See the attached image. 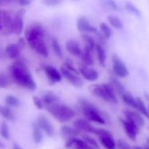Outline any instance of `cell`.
I'll use <instances>...</instances> for the list:
<instances>
[{"mask_svg": "<svg viewBox=\"0 0 149 149\" xmlns=\"http://www.w3.org/2000/svg\"><path fill=\"white\" fill-rule=\"evenodd\" d=\"M10 74L13 81L19 86L27 89L29 91H34L37 88L36 83L27 66L21 61H18L13 63L10 68Z\"/></svg>", "mask_w": 149, "mask_h": 149, "instance_id": "cell-1", "label": "cell"}, {"mask_svg": "<svg viewBox=\"0 0 149 149\" xmlns=\"http://www.w3.org/2000/svg\"><path fill=\"white\" fill-rule=\"evenodd\" d=\"M44 29L41 24H32L26 32V39L30 47L43 57L48 56V50L44 42Z\"/></svg>", "mask_w": 149, "mask_h": 149, "instance_id": "cell-2", "label": "cell"}, {"mask_svg": "<svg viewBox=\"0 0 149 149\" xmlns=\"http://www.w3.org/2000/svg\"><path fill=\"white\" fill-rule=\"evenodd\" d=\"M47 111L60 123H66L76 116V111L66 104L59 102L47 105Z\"/></svg>", "mask_w": 149, "mask_h": 149, "instance_id": "cell-3", "label": "cell"}, {"mask_svg": "<svg viewBox=\"0 0 149 149\" xmlns=\"http://www.w3.org/2000/svg\"><path fill=\"white\" fill-rule=\"evenodd\" d=\"M78 104L80 111H82L83 115L85 117L87 120L101 125L105 124L104 118L101 114L100 111L94 104H92L85 99H80L78 101Z\"/></svg>", "mask_w": 149, "mask_h": 149, "instance_id": "cell-4", "label": "cell"}, {"mask_svg": "<svg viewBox=\"0 0 149 149\" xmlns=\"http://www.w3.org/2000/svg\"><path fill=\"white\" fill-rule=\"evenodd\" d=\"M73 126L77 127L78 130H80L81 132H84L85 133H92V134H96V135H99L102 128H97L95 126H93L89 120L86 119H83V118H78L77 120H74L73 122Z\"/></svg>", "mask_w": 149, "mask_h": 149, "instance_id": "cell-5", "label": "cell"}, {"mask_svg": "<svg viewBox=\"0 0 149 149\" xmlns=\"http://www.w3.org/2000/svg\"><path fill=\"white\" fill-rule=\"evenodd\" d=\"M112 68L114 74L118 77L125 78L129 74L128 68H126L125 62L117 54L112 55Z\"/></svg>", "mask_w": 149, "mask_h": 149, "instance_id": "cell-6", "label": "cell"}, {"mask_svg": "<svg viewBox=\"0 0 149 149\" xmlns=\"http://www.w3.org/2000/svg\"><path fill=\"white\" fill-rule=\"evenodd\" d=\"M1 25L5 34H11L14 32V19L7 11L1 12Z\"/></svg>", "mask_w": 149, "mask_h": 149, "instance_id": "cell-7", "label": "cell"}, {"mask_svg": "<svg viewBox=\"0 0 149 149\" xmlns=\"http://www.w3.org/2000/svg\"><path fill=\"white\" fill-rule=\"evenodd\" d=\"M99 141L104 149H116L117 143L115 142L112 134L107 130L102 129L99 133Z\"/></svg>", "mask_w": 149, "mask_h": 149, "instance_id": "cell-8", "label": "cell"}, {"mask_svg": "<svg viewBox=\"0 0 149 149\" xmlns=\"http://www.w3.org/2000/svg\"><path fill=\"white\" fill-rule=\"evenodd\" d=\"M61 74L66 78V80L68 81L73 86H74V87H82L84 85V80L78 76L77 74L68 70L64 66H62L61 68Z\"/></svg>", "mask_w": 149, "mask_h": 149, "instance_id": "cell-9", "label": "cell"}, {"mask_svg": "<svg viewBox=\"0 0 149 149\" xmlns=\"http://www.w3.org/2000/svg\"><path fill=\"white\" fill-rule=\"evenodd\" d=\"M121 122H122L124 130H125L126 135L128 136V138L132 141H136L137 135L139 132V127L127 118L121 119Z\"/></svg>", "mask_w": 149, "mask_h": 149, "instance_id": "cell-10", "label": "cell"}, {"mask_svg": "<svg viewBox=\"0 0 149 149\" xmlns=\"http://www.w3.org/2000/svg\"><path fill=\"white\" fill-rule=\"evenodd\" d=\"M77 26L79 32H81L82 33H94V34H98V31L96 27L91 26L89 20L85 18V17H80L77 19Z\"/></svg>", "mask_w": 149, "mask_h": 149, "instance_id": "cell-11", "label": "cell"}, {"mask_svg": "<svg viewBox=\"0 0 149 149\" xmlns=\"http://www.w3.org/2000/svg\"><path fill=\"white\" fill-rule=\"evenodd\" d=\"M43 70L46 74L47 77L48 78L49 82L52 84L61 81V79H62L61 74L54 67L50 66V65H46V66H44Z\"/></svg>", "mask_w": 149, "mask_h": 149, "instance_id": "cell-12", "label": "cell"}, {"mask_svg": "<svg viewBox=\"0 0 149 149\" xmlns=\"http://www.w3.org/2000/svg\"><path fill=\"white\" fill-rule=\"evenodd\" d=\"M37 124L41 128V130L49 137H52L54 134V128L52 125V123L49 121V119L45 117L44 115L38 116L37 118Z\"/></svg>", "mask_w": 149, "mask_h": 149, "instance_id": "cell-13", "label": "cell"}, {"mask_svg": "<svg viewBox=\"0 0 149 149\" xmlns=\"http://www.w3.org/2000/svg\"><path fill=\"white\" fill-rule=\"evenodd\" d=\"M26 13L25 9L19 10L14 17V32L16 35H19L22 33L24 29V16Z\"/></svg>", "mask_w": 149, "mask_h": 149, "instance_id": "cell-14", "label": "cell"}, {"mask_svg": "<svg viewBox=\"0 0 149 149\" xmlns=\"http://www.w3.org/2000/svg\"><path fill=\"white\" fill-rule=\"evenodd\" d=\"M125 118L131 120L132 122H133L136 125H138L139 128L142 127L145 125V120L143 118V117L141 116L142 114L139 112H137L135 111H130V110H125Z\"/></svg>", "mask_w": 149, "mask_h": 149, "instance_id": "cell-15", "label": "cell"}, {"mask_svg": "<svg viewBox=\"0 0 149 149\" xmlns=\"http://www.w3.org/2000/svg\"><path fill=\"white\" fill-rule=\"evenodd\" d=\"M79 72L81 73V74L83 76V77L90 82H95L97 80L98 78V73L97 71H96L95 69L90 68L88 67H81L79 68Z\"/></svg>", "mask_w": 149, "mask_h": 149, "instance_id": "cell-16", "label": "cell"}, {"mask_svg": "<svg viewBox=\"0 0 149 149\" xmlns=\"http://www.w3.org/2000/svg\"><path fill=\"white\" fill-rule=\"evenodd\" d=\"M91 93L97 97H99L101 98L102 100L105 101V102H108V103H111L110 101V98L107 95V92L104 87L103 84H95L91 87Z\"/></svg>", "mask_w": 149, "mask_h": 149, "instance_id": "cell-17", "label": "cell"}, {"mask_svg": "<svg viewBox=\"0 0 149 149\" xmlns=\"http://www.w3.org/2000/svg\"><path fill=\"white\" fill-rule=\"evenodd\" d=\"M66 49L67 51L74 55V56H77L79 57L82 55V49L79 46V44L76 41V40H69L66 42Z\"/></svg>", "mask_w": 149, "mask_h": 149, "instance_id": "cell-18", "label": "cell"}, {"mask_svg": "<svg viewBox=\"0 0 149 149\" xmlns=\"http://www.w3.org/2000/svg\"><path fill=\"white\" fill-rule=\"evenodd\" d=\"M61 135L68 139L70 138H77L81 131L74 126L71 127L69 125H62L61 128Z\"/></svg>", "mask_w": 149, "mask_h": 149, "instance_id": "cell-19", "label": "cell"}, {"mask_svg": "<svg viewBox=\"0 0 149 149\" xmlns=\"http://www.w3.org/2000/svg\"><path fill=\"white\" fill-rule=\"evenodd\" d=\"M7 56L11 59H16L20 55V47L17 44L11 43L8 44L5 49Z\"/></svg>", "mask_w": 149, "mask_h": 149, "instance_id": "cell-20", "label": "cell"}, {"mask_svg": "<svg viewBox=\"0 0 149 149\" xmlns=\"http://www.w3.org/2000/svg\"><path fill=\"white\" fill-rule=\"evenodd\" d=\"M121 97H122L123 101H124L127 105H129L130 107H132V108H133V109H135V110H137V109H138L137 98H134L131 93H129V92L125 91V92Z\"/></svg>", "mask_w": 149, "mask_h": 149, "instance_id": "cell-21", "label": "cell"}, {"mask_svg": "<svg viewBox=\"0 0 149 149\" xmlns=\"http://www.w3.org/2000/svg\"><path fill=\"white\" fill-rule=\"evenodd\" d=\"M71 147H74V149H95L90 144H88L84 139H80L77 138L74 139Z\"/></svg>", "mask_w": 149, "mask_h": 149, "instance_id": "cell-22", "label": "cell"}, {"mask_svg": "<svg viewBox=\"0 0 149 149\" xmlns=\"http://www.w3.org/2000/svg\"><path fill=\"white\" fill-rule=\"evenodd\" d=\"M81 58H82L84 63L86 65H93L94 64V60L92 57V50L89 49L86 47H84V51L82 52Z\"/></svg>", "mask_w": 149, "mask_h": 149, "instance_id": "cell-23", "label": "cell"}, {"mask_svg": "<svg viewBox=\"0 0 149 149\" xmlns=\"http://www.w3.org/2000/svg\"><path fill=\"white\" fill-rule=\"evenodd\" d=\"M0 115H1L4 118L9 120V121H14L15 120V115L13 112V111L7 107L0 104Z\"/></svg>", "mask_w": 149, "mask_h": 149, "instance_id": "cell-24", "label": "cell"}, {"mask_svg": "<svg viewBox=\"0 0 149 149\" xmlns=\"http://www.w3.org/2000/svg\"><path fill=\"white\" fill-rule=\"evenodd\" d=\"M96 50H97V54L98 61H99L100 65L104 67L105 64V61H106V54H105V50L101 43H97L96 45Z\"/></svg>", "mask_w": 149, "mask_h": 149, "instance_id": "cell-25", "label": "cell"}, {"mask_svg": "<svg viewBox=\"0 0 149 149\" xmlns=\"http://www.w3.org/2000/svg\"><path fill=\"white\" fill-rule=\"evenodd\" d=\"M110 84L112 86V88L114 89V91L117 94L122 96L125 92V87L123 86V84L118 80H117L116 78H111L110 79Z\"/></svg>", "mask_w": 149, "mask_h": 149, "instance_id": "cell-26", "label": "cell"}, {"mask_svg": "<svg viewBox=\"0 0 149 149\" xmlns=\"http://www.w3.org/2000/svg\"><path fill=\"white\" fill-rule=\"evenodd\" d=\"M33 138L36 144H40L43 139L42 130L38 124H34L33 127Z\"/></svg>", "mask_w": 149, "mask_h": 149, "instance_id": "cell-27", "label": "cell"}, {"mask_svg": "<svg viewBox=\"0 0 149 149\" xmlns=\"http://www.w3.org/2000/svg\"><path fill=\"white\" fill-rule=\"evenodd\" d=\"M42 101L47 106V105L54 104L56 102H59V99H58V97L55 94H54L53 92H48V93H47V94H45L43 96Z\"/></svg>", "mask_w": 149, "mask_h": 149, "instance_id": "cell-28", "label": "cell"}, {"mask_svg": "<svg viewBox=\"0 0 149 149\" xmlns=\"http://www.w3.org/2000/svg\"><path fill=\"white\" fill-rule=\"evenodd\" d=\"M82 39L85 41V43H86V47H88L89 49H91V50H92L93 51V49H94V47H96V42H95V40H94V38L91 36V35H90L89 33H83L82 34Z\"/></svg>", "mask_w": 149, "mask_h": 149, "instance_id": "cell-29", "label": "cell"}, {"mask_svg": "<svg viewBox=\"0 0 149 149\" xmlns=\"http://www.w3.org/2000/svg\"><path fill=\"white\" fill-rule=\"evenodd\" d=\"M137 103H138V109H137V110H138L143 116H145L146 118H149V110L146 108V106L145 103L143 102V100H142L141 98L138 97V98H137Z\"/></svg>", "mask_w": 149, "mask_h": 149, "instance_id": "cell-30", "label": "cell"}, {"mask_svg": "<svg viewBox=\"0 0 149 149\" xmlns=\"http://www.w3.org/2000/svg\"><path fill=\"white\" fill-rule=\"evenodd\" d=\"M125 9H126L130 13L133 14L134 16H136V17H138V18H141V13H140V11H139L133 4H132L131 2H126V3L125 4Z\"/></svg>", "mask_w": 149, "mask_h": 149, "instance_id": "cell-31", "label": "cell"}, {"mask_svg": "<svg viewBox=\"0 0 149 149\" xmlns=\"http://www.w3.org/2000/svg\"><path fill=\"white\" fill-rule=\"evenodd\" d=\"M108 20H109V23L111 24V26H113L114 28H116V29H123V27H124L123 23L121 22V20L118 18H117L115 16H109Z\"/></svg>", "mask_w": 149, "mask_h": 149, "instance_id": "cell-32", "label": "cell"}, {"mask_svg": "<svg viewBox=\"0 0 149 149\" xmlns=\"http://www.w3.org/2000/svg\"><path fill=\"white\" fill-rule=\"evenodd\" d=\"M6 104L8 106H12V107H18L20 104V102L19 100V98H17L15 96L13 95H8L6 97Z\"/></svg>", "mask_w": 149, "mask_h": 149, "instance_id": "cell-33", "label": "cell"}, {"mask_svg": "<svg viewBox=\"0 0 149 149\" xmlns=\"http://www.w3.org/2000/svg\"><path fill=\"white\" fill-rule=\"evenodd\" d=\"M83 139H84L88 144H90L92 147H94L95 149H101V148H100V146H99V144L97 142V140H96L94 138H92L91 136H90L88 133L83 134Z\"/></svg>", "mask_w": 149, "mask_h": 149, "instance_id": "cell-34", "label": "cell"}, {"mask_svg": "<svg viewBox=\"0 0 149 149\" xmlns=\"http://www.w3.org/2000/svg\"><path fill=\"white\" fill-rule=\"evenodd\" d=\"M52 47L55 53V54L59 57V58H62V50H61V47L59 43V41L56 39H53L52 40Z\"/></svg>", "mask_w": 149, "mask_h": 149, "instance_id": "cell-35", "label": "cell"}, {"mask_svg": "<svg viewBox=\"0 0 149 149\" xmlns=\"http://www.w3.org/2000/svg\"><path fill=\"white\" fill-rule=\"evenodd\" d=\"M99 27H100V31H101L103 36L106 39H109L111 35V30L109 27V26L106 23H101Z\"/></svg>", "mask_w": 149, "mask_h": 149, "instance_id": "cell-36", "label": "cell"}, {"mask_svg": "<svg viewBox=\"0 0 149 149\" xmlns=\"http://www.w3.org/2000/svg\"><path fill=\"white\" fill-rule=\"evenodd\" d=\"M0 134L1 136L6 139H10V132H9V127L6 122H3L1 125V127H0Z\"/></svg>", "mask_w": 149, "mask_h": 149, "instance_id": "cell-37", "label": "cell"}, {"mask_svg": "<svg viewBox=\"0 0 149 149\" xmlns=\"http://www.w3.org/2000/svg\"><path fill=\"white\" fill-rule=\"evenodd\" d=\"M102 3L104 4V6L110 8L112 11H118V4L114 1V0H102Z\"/></svg>", "mask_w": 149, "mask_h": 149, "instance_id": "cell-38", "label": "cell"}, {"mask_svg": "<svg viewBox=\"0 0 149 149\" xmlns=\"http://www.w3.org/2000/svg\"><path fill=\"white\" fill-rule=\"evenodd\" d=\"M10 85V80L5 74L0 73V88L5 89Z\"/></svg>", "mask_w": 149, "mask_h": 149, "instance_id": "cell-39", "label": "cell"}, {"mask_svg": "<svg viewBox=\"0 0 149 149\" xmlns=\"http://www.w3.org/2000/svg\"><path fill=\"white\" fill-rule=\"evenodd\" d=\"M117 147L118 149H133L127 142L123 139H118L117 141Z\"/></svg>", "mask_w": 149, "mask_h": 149, "instance_id": "cell-40", "label": "cell"}, {"mask_svg": "<svg viewBox=\"0 0 149 149\" xmlns=\"http://www.w3.org/2000/svg\"><path fill=\"white\" fill-rule=\"evenodd\" d=\"M33 104H34V105L36 106L37 109H39V110L43 109V104L44 103H43L42 99H40V97L34 96V97H33Z\"/></svg>", "mask_w": 149, "mask_h": 149, "instance_id": "cell-41", "label": "cell"}, {"mask_svg": "<svg viewBox=\"0 0 149 149\" xmlns=\"http://www.w3.org/2000/svg\"><path fill=\"white\" fill-rule=\"evenodd\" d=\"M62 0H43V3L48 6H56L61 3Z\"/></svg>", "mask_w": 149, "mask_h": 149, "instance_id": "cell-42", "label": "cell"}, {"mask_svg": "<svg viewBox=\"0 0 149 149\" xmlns=\"http://www.w3.org/2000/svg\"><path fill=\"white\" fill-rule=\"evenodd\" d=\"M14 1H18V0H0V6H8L10 4L13 3Z\"/></svg>", "mask_w": 149, "mask_h": 149, "instance_id": "cell-43", "label": "cell"}, {"mask_svg": "<svg viewBox=\"0 0 149 149\" xmlns=\"http://www.w3.org/2000/svg\"><path fill=\"white\" fill-rule=\"evenodd\" d=\"M18 3L21 6H27L32 3V0H18Z\"/></svg>", "mask_w": 149, "mask_h": 149, "instance_id": "cell-44", "label": "cell"}, {"mask_svg": "<svg viewBox=\"0 0 149 149\" xmlns=\"http://www.w3.org/2000/svg\"><path fill=\"white\" fill-rule=\"evenodd\" d=\"M63 66H64V67H66L68 70H70V71H72V72H74V73H76V74H78V71H77L76 68H74L72 65H70L69 63H65Z\"/></svg>", "mask_w": 149, "mask_h": 149, "instance_id": "cell-45", "label": "cell"}, {"mask_svg": "<svg viewBox=\"0 0 149 149\" xmlns=\"http://www.w3.org/2000/svg\"><path fill=\"white\" fill-rule=\"evenodd\" d=\"M13 149H23L19 144H17L16 142H14L13 143Z\"/></svg>", "mask_w": 149, "mask_h": 149, "instance_id": "cell-46", "label": "cell"}, {"mask_svg": "<svg viewBox=\"0 0 149 149\" xmlns=\"http://www.w3.org/2000/svg\"><path fill=\"white\" fill-rule=\"evenodd\" d=\"M133 149H146V147H141V146H135Z\"/></svg>", "mask_w": 149, "mask_h": 149, "instance_id": "cell-47", "label": "cell"}, {"mask_svg": "<svg viewBox=\"0 0 149 149\" xmlns=\"http://www.w3.org/2000/svg\"><path fill=\"white\" fill-rule=\"evenodd\" d=\"M1 12L0 11V30H2V25H1Z\"/></svg>", "mask_w": 149, "mask_h": 149, "instance_id": "cell-48", "label": "cell"}, {"mask_svg": "<svg viewBox=\"0 0 149 149\" xmlns=\"http://www.w3.org/2000/svg\"><path fill=\"white\" fill-rule=\"evenodd\" d=\"M0 148H5V145L0 141Z\"/></svg>", "mask_w": 149, "mask_h": 149, "instance_id": "cell-49", "label": "cell"}, {"mask_svg": "<svg viewBox=\"0 0 149 149\" xmlns=\"http://www.w3.org/2000/svg\"><path fill=\"white\" fill-rule=\"evenodd\" d=\"M146 142H147V145L149 146V138H148V139H146Z\"/></svg>", "mask_w": 149, "mask_h": 149, "instance_id": "cell-50", "label": "cell"}, {"mask_svg": "<svg viewBox=\"0 0 149 149\" xmlns=\"http://www.w3.org/2000/svg\"><path fill=\"white\" fill-rule=\"evenodd\" d=\"M148 110H149V106H148Z\"/></svg>", "mask_w": 149, "mask_h": 149, "instance_id": "cell-51", "label": "cell"}]
</instances>
